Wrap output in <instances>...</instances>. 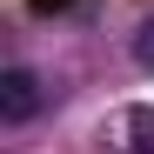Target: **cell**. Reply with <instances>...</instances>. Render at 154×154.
I'll return each instance as SVG.
<instances>
[{"label": "cell", "instance_id": "cell-1", "mask_svg": "<svg viewBox=\"0 0 154 154\" xmlns=\"http://www.w3.org/2000/svg\"><path fill=\"white\" fill-rule=\"evenodd\" d=\"M40 107H47V81H40L34 67L14 60L7 74H0V121H7V127H27Z\"/></svg>", "mask_w": 154, "mask_h": 154}, {"label": "cell", "instance_id": "cell-2", "mask_svg": "<svg viewBox=\"0 0 154 154\" xmlns=\"http://www.w3.org/2000/svg\"><path fill=\"white\" fill-rule=\"evenodd\" d=\"M107 154H154V107L134 100L107 121Z\"/></svg>", "mask_w": 154, "mask_h": 154}, {"label": "cell", "instance_id": "cell-3", "mask_svg": "<svg viewBox=\"0 0 154 154\" xmlns=\"http://www.w3.org/2000/svg\"><path fill=\"white\" fill-rule=\"evenodd\" d=\"M134 67L154 74V20H141V34H134Z\"/></svg>", "mask_w": 154, "mask_h": 154}, {"label": "cell", "instance_id": "cell-4", "mask_svg": "<svg viewBox=\"0 0 154 154\" xmlns=\"http://www.w3.org/2000/svg\"><path fill=\"white\" fill-rule=\"evenodd\" d=\"M34 14H60V7H74V0H27Z\"/></svg>", "mask_w": 154, "mask_h": 154}]
</instances>
